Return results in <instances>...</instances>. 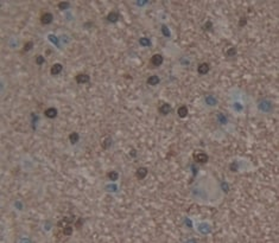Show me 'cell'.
Instances as JSON below:
<instances>
[{"label":"cell","mask_w":279,"mask_h":243,"mask_svg":"<svg viewBox=\"0 0 279 243\" xmlns=\"http://www.w3.org/2000/svg\"><path fill=\"white\" fill-rule=\"evenodd\" d=\"M52 20H54V14L50 12H43L39 17V21L42 25H49L52 23Z\"/></svg>","instance_id":"cell-1"},{"label":"cell","mask_w":279,"mask_h":243,"mask_svg":"<svg viewBox=\"0 0 279 243\" xmlns=\"http://www.w3.org/2000/svg\"><path fill=\"white\" fill-rule=\"evenodd\" d=\"M194 160H195V163H197V164H207L208 163V160H209V157L206 154V153H203V152H198V153H194Z\"/></svg>","instance_id":"cell-2"},{"label":"cell","mask_w":279,"mask_h":243,"mask_svg":"<svg viewBox=\"0 0 279 243\" xmlns=\"http://www.w3.org/2000/svg\"><path fill=\"white\" fill-rule=\"evenodd\" d=\"M163 62H164V57L161 53H154L150 59V63L153 67H161L163 64Z\"/></svg>","instance_id":"cell-3"},{"label":"cell","mask_w":279,"mask_h":243,"mask_svg":"<svg viewBox=\"0 0 279 243\" xmlns=\"http://www.w3.org/2000/svg\"><path fill=\"white\" fill-rule=\"evenodd\" d=\"M75 81L77 84H86L90 81V76L86 72H81V74H77L75 76Z\"/></svg>","instance_id":"cell-4"},{"label":"cell","mask_w":279,"mask_h":243,"mask_svg":"<svg viewBox=\"0 0 279 243\" xmlns=\"http://www.w3.org/2000/svg\"><path fill=\"white\" fill-rule=\"evenodd\" d=\"M209 70H210V65L207 62H203V63L198 64V67H197V72L200 75H207L209 72Z\"/></svg>","instance_id":"cell-5"},{"label":"cell","mask_w":279,"mask_h":243,"mask_svg":"<svg viewBox=\"0 0 279 243\" xmlns=\"http://www.w3.org/2000/svg\"><path fill=\"white\" fill-rule=\"evenodd\" d=\"M62 71H63V65L61 63H55L51 68H50V74L52 76H56V75H59Z\"/></svg>","instance_id":"cell-6"},{"label":"cell","mask_w":279,"mask_h":243,"mask_svg":"<svg viewBox=\"0 0 279 243\" xmlns=\"http://www.w3.org/2000/svg\"><path fill=\"white\" fill-rule=\"evenodd\" d=\"M171 110H172V107L169 104V103H163L159 108H158V112H159V114L161 115H163V116H165V115H168V114H170L171 113Z\"/></svg>","instance_id":"cell-7"},{"label":"cell","mask_w":279,"mask_h":243,"mask_svg":"<svg viewBox=\"0 0 279 243\" xmlns=\"http://www.w3.org/2000/svg\"><path fill=\"white\" fill-rule=\"evenodd\" d=\"M147 173H148V170H147L146 167L141 166V167H139V168L136 171V177H137L139 180H141V179H145V178H146Z\"/></svg>","instance_id":"cell-8"},{"label":"cell","mask_w":279,"mask_h":243,"mask_svg":"<svg viewBox=\"0 0 279 243\" xmlns=\"http://www.w3.org/2000/svg\"><path fill=\"white\" fill-rule=\"evenodd\" d=\"M57 114H58V112H57V109L54 108V107L46 108V109L44 110V115H45V117H48V119H55V117L57 116Z\"/></svg>","instance_id":"cell-9"},{"label":"cell","mask_w":279,"mask_h":243,"mask_svg":"<svg viewBox=\"0 0 279 243\" xmlns=\"http://www.w3.org/2000/svg\"><path fill=\"white\" fill-rule=\"evenodd\" d=\"M188 113H189V110H188V107L185 106V104L179 106L178 109H177V114H178V116H179L181 119L187 117V116H188Z\"/></svg>","instance_id":"cell-10"},{"label":"cell","mask_w":279,"mask_h":243,"mask_svg":"<svg viewBox=\"0 0 279 243\" xmlns=\"http://www.w3.org/2000/svg\"><path fill=\"white\" fill-rule=\"evenodd\" d=\"M119 18H120V16H119V13L115 12V11L109 12V13L107 14V17H106V19H107L108 23H116V21L119 20Z\"/></svg>","instance_id":"cell-11"},{"label":"cell","mask_w":279,"mask_h":243,"mask_svg":"<svg viewBox=\"0 0 279 243\" xmlns=\"http://www.w3.org/2000/svg\"><path fill=\"white\" fill-rule=\"evenodd\" d=\"M159 82H161V78H159L157 75H152V76H150V77L146 80V83H147L148 85H152V87L159 84Z\"/></svg>","instance_id":"cell-12"},{"label":"cell","mask_w":279,"mask_h":243,"mask_svg":"<svg viewBox=\"0 0 279 243\" xmlns=\"http://www.w3.org/2000/svg\"><path fill=\"white\" fill-rule=\"evenodd\" d=\"M259 109L263 112H270L272 109V103L268 101H264V102L259 103Z\"/></svg>","instance_id":"cell-13"},{"label":"cell","mask_w":279,"mask_h":243,"mask_svg":"<svg viewBox=\"0 0 279 243\" xmlns=\"http://www.w3.org/2000/svg\"><path fill=\"white\" fill-rule=\"evenodd\" d=\"M73 232H74V228L70 224H67V225H64L63 228H62V234H63L64 236H71Z\"/></svg>","instance_id":"cell-14"},{"label":"cell","mask_w":279,"mask_h":243,"mask_svg":"<svg viewBox=\"0 0 279 243\" xmlns=\"http://www.w3.org/2000/svg\"><path fill=\"white\" fill-rule=\"evenodd\" d=\"M78 140H80V135H78V133H77V132H73V133H70V134H69V141H70V144H71V145H75V144H77V142H78Z\"/></svg>","instance_id":"cell-15"},{"label":"cell","mask_w":279,"mask_h":243,"mask_svg":"<svg viewBox=\"0 0 279 243\" xmlns=\"http://www.w3.org/2000/svg\"><path fill=\"white\" fill-rule=\"evenodd\" d=\"M111 145H112V138H111V136H106V138L101 141V147H102L103 149H108Z\"/></svg>","instance_id":"cell-16"},{"label":"cell","mask_w":279,"mask_h":243,"mask_svg":"<svg viewBox=\"0 0 279 243\" xmlns=\"http://www.w3.org/2000/svg\"><path fill=\"white\" fill-rule=\"evenodd\" d=\"M57 7L61 10V11H64V10H68L70 7V3L69 1H59L57 4Z\"/></svg>","instance_id":"cell-17"},{"label":"cell","mask_w":279,"mask_h":243,"mask_svg":"<svg viewBox=\"0 0 279 243\" xmlns=\"http://www.w3.org/2000/svg\"><path fill=\"white\" fill-rule=\"evenodd\" d=\"M107 178L109 180H112V181H115V180L119 179V173L116 171H111V172L107 173Z\"/></svg>","instance_id":"cell-18"},{"label":"cell","mask_w":279,"mask_h":243,"mask_svg":"<svg viewBox=\"0 0 279 243\" xmlns=\"http://www.w3.org/2000/svg\"><path fill=\"white\" fill-rule=\"evenodd\" d=\"M32 48H34V42L29 41V42H26V43L24 44V46H23V51H21V52H29V51L32 50Z\"/></svg>","instance_id":"cell-19"},{"label":"cell","mask_w":279,"mask_h":243,"mask_svg":"<svg viewBox=\"0 0 279 243\" xmlns=\"http://www.w3.org/2000/svg\"><path fill=\"white\" fill-rule=\"evenodd\" d=\"M139 44H140L141 46L147 48V46H151V41H150L147 37H141V38L139 39Z\"/></svg>","instance_id":"cell-20"},{"label":"cell","mask_w":279,"mask_h":243,"mask_svg":"<svg viewBox=\"0 0 279 243\" xmlns=\"http://www.w3.org/2000/svg\"><path fill=\"white\" fill-rule=\"evenodd\" d=\"M161 30H162V33H163L164 37H166V38H170V37H171V32H170V30L168 28L166 25H162Z\"/></svg>","instance_id":"cell-21"},{"label":"cell","mask_w":279,"mask_h":243,"mask_svg":"<svg viewBox=\"0 0 279 243\" xmlns=\"http://www.w3.org/2000/svg\"><path fill=\"white\" fill-rule=\"evenodd\" d=\"M206 102H207V104H209V106H215L216 103H218V100H216L213 95H209V96L206 97Z\"/></svg>","instance_id":"cell-22"},{"label":"cell","mask_w":279,"mask_h":243,"mask_svg":"<svg viewBox=\"0 0 279 243\" xmlns=\"http://www.w3.org/2000/svg\"><path fill=\"white\" fill-rule=\"evenodd\" d=\"M236 48L235 46H232V48H229L227 51H226V56L227 57H234V56H236Z\"/></svg>","instance_id":"cell-23"},{"label":"cell","mask_w":279,"mask_h":243,"mask_svg":"<svg viewBox=\"0 0 279 243\" xmlns=\"http://www.w3.org/2000/svg\"><path fill=\"white\" fill-rule=\"evenodd\" d=\"M45 63V57L43 55H37L36 56V64L37 65H43Z\"/></svg>","instance_id":"cell-24"},{"label":"cell","mask_w":279,"mask_h":243,"mask_svg":"<svg viewBox=\"0 0 279 243\" xmlns=\"http://www.w3.org/2000/svg\"><path fill=\"white\" fill-rule=\"evenodd\" d=\"M218 119H219V121H220V124H222V125H226V124H227V117L223 116L222 114H219V115H218Z\"/></svg>","instance_id":"cell-25"},{"label":"cell","mask_w":279,"mask_h":243,"mask_svg":"<svg viewBox=\"0 0 279 243\" xmlns=\"http://www.w3.org/2000/svg\"><path fill=\"white\" fill-rule=\"evenodd\" d=\"M83 218H77L76 221H75V227L77 228V229H81V227L83 225Z\"/></svg>","instance_id":"cell-26"},{"label":"cell","mask_w":279,"mask_h":243,"mask_svg":"<svg viewBox=\"0 0 279 243\" xmlns=\"http://www.w3.org/2000/svg\"><path fill=\"white\" fill-rule=\"evenodd\" d=\"M211 27H213V24H211V21H207V23L203 25V30H204V31H210V30H211Z\"/></svg>","instance_id":"cell-27"},{"label":"cell","mask_w":279,"mask_h":243,"mask_svg":"<svg viewBox=\"0 0 279 243\" xmlns=\"http://www.w3.org/2000/svg\"><path fill=\"white\" fill-rule=\"evenodd\" d=\"M247 24V18L246 17H241L239 20V27H243Z\"/></svg>","instance_id":"cell-28"},{"label":"cell","mask_w":279,"mask_h":243,"mask_svg":"<svg viewBox=\"0 0 279 243\" xmlns=\"http://www.w3.org/2000/svg\"><path fill=\"white\" fill-rule=\"evenodd\" d=\"M229 167H230V171H232V172H236V171H238V164H236V163H232Z\"/></svg>","instance_id":"cell-29"},{"label":"cell","mask_w":279,"mask_h":243,"mask_svg":"<svg viewBox=\"0 0 279 243\" xmlns=\"http://www.w3.org/2000/svg\"><path fill=\"white\" fill-rule=\"evenodd\" d=\"M222 188H223L222 190H223L225 192H228V191H229V189H228V185H227V184L225 185V183H222Z\"/></svg>","instance_id":"cell-30"},{"label":"cell","mask_w":279,"mask_h":243,"mask_svg":"<svg viewBox=\"0 0 279 243\" xmlns=\"http://www.w3.org/2000/svg\"><path fill=\"white\" fill-rule=\"evenodd\" d=\"M130 154H131L132 157H136V156H137V152H136V149H132V152H130Z\"/></svg>","instance_id":"cell-31"}]
</instances>
